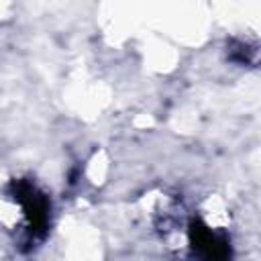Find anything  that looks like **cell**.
I'll return each instance as SVG.
<instances>
[{
  "label": "cell",
  "instance_id": "obj_1",
  "mask_svg": "<svg viewBox=\"0 0 261 261\" xmlns=\"http://www.w3.org/2000/svg\"><path fill=\"white\" fill-rule=\"evenodd\" d=\"M190 247L198 261H232L230 239L204 224L202 220H192L190 224Z\"/></svg>",
  "mask_w": 261,
  "mask_h": 261
},
{
  "label": "cell",
  "instance_id": "obj_2",
  "mask_svg": "<svg viewBox=\"0 0 261 261\" xmlns=\"http://www.w3.org/2000/svg\"><path fill=\"white\" fill-rule=\"evenodd\" d=\"M12 194L14 200L22 206L24 216L29 218L31 234L43 237L49 224V200L47 196L29 179H16L12 181Z\"/></svg>",
  "mask_w": 261,
  "mask_h": 261
}]
</instances>
